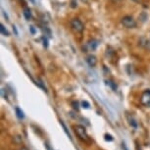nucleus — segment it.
Returning a JSON list of instances; mask_svg holds the SVG:
<instances>
[{
    "label": "nucleus",
    "instance_id": "ddd939ff",
    "mask_svg": "<svg viewBox=\"0 0 150 150\" xmlns=\"http://www.w3.org/2000/svg\"><path fill=\"white\" fill-rule=\"evenodd\" d=\"M106 84L111 87L113 90H117V86H116V83H114V81H106Z\"/></svg>",
    "mask_w": 150,
    "mask_h": 150
},
{
    "label": "nucleus",
    "instance_id": "4468645a",
    "mask_svg": "<svg viewBox=\"0 0 150 150\" xmlns=\"http://www.w3.org/2000/svg\"><path fill=\"white\" fill-rule=\"evenodd\" d=\"M71 105H72V107H73L74 109L77 110V111H78L79 109H80V106H79V102H78V101H73V102L71 103Z\"/></svg>",
    "mask_w": 150,
    "mask_h": 150
},
{
    "label": "nucleus",
    "instance_id": "423d86ee",
    "mask_svg": "<svg viewBox=\"0 0 150 150\" xmlns=\"http://www.w3.org/2000/svg\"><path fill=\"white\" fill-rule=\"evenodd\" d=\"M139 45L141 47H143L144 49H147V50H150V40L148 38H144V36H142L140 39H139Z\"/></svg>",
    "mask_w": 150,
    "mask_h": 150
},
{
    "label": "nucleus",
    "instance_id": "1a4fd4ad",
    "mask_svg": "<svg viewBox=\"0 0 150 150\" xmlns=\"http://www.w3.org/2000/svg\"><path fill=\"white\" fill-rule=\"evenodd\" d=\"M23 14H24L25 18H26L27 20H30V18H32V12H30V9L28 7H25L24 8V12H23Z\"/></svg>",
    "mask_w": 150,
    "mask_h": 150
},
{
    "label": "nucleus",
    "instance_id": "f8f14e48",
    "mask_svg": "<svg viewBox=\"0 0 150 150\" xmlns=\"http://www.w3.org/2000/svg\"><path fill=\"white\" fill-rule=\"evenodd\" d=\"M129 125H131L132 128H134V129L137 128V123L135 122V120L132 117H129Z\"/></svg>",
    "mask_w": 150,
    "mask_h": 150
},
{
    "label": "nucleus",
    "instance_id": "6e6552de",
    "mask_svg": "<svg viewBox=\"0 0 150 150\" xmlns=\"http://www.w3.org/2000/svg\"><path fill=\"white\" fill-rule=\"evenodd\" d=\"M15 112H16L17 118H18L19 120H23V119H25V114H24L23 110L20 108V107H16V108H15Z\"/></svg>",
    "mask_w": 150,
    "mask_h": 150
},
{
    "label": "nucleus",
    "instance_id": "6ab92c4d",
    "mask_svg": "<svg viewBox=\"0 0 150 150\" xmlns=\"http://www.w3.org/2000/svg\"><path fill=\"white\" fill-rule=\"evenodd\" d=\"M135 144H137V150H141V148H140V146H138V144H137V142H135Z\"/></svg>",
    "mask_w": 150,
    "mask_h": 150
},
{
    "label": "nucleus",
    "instance_id": "9d476101",
    "mask_svg": "<svg viewBox=\"0 0 150 150\" xmlns=\"http://www.w3.org/2000/svg\"><path fill=\"white\" fill-rule=\"evenodd\" d=\"M60 124H61V126L63 127V129H64V132H66V134L68 135V137H69L70 139L72 140V139H73V138H72V135H71V134H70V132H69V131H68V129H67L66 125L64 124V122H63V121H60Z\"/></svg>",
    "mask_w": 150,
    "mask_h": 150
},
{
    "label": "nucleus",
    "instance_id": "dca6fc26",
    "mask_svg": "<svg viewBox=\"0 0 150 150\" xmlns=\"http://www.w3.org/2000/svg\"><path fill=\"white\" fill-rule=\"evenodd\" d=\"M81 106H83V108H84V109H88L90 104L87 102V101H83V102H81Z\"/></svg>",
    "mask_w": 150,
    "mask_h": 150
},
{
    "label": "nucleus",
    "instance_id": "7ed1b4c3",
    "mask_svg": "<svg viewBox=\"0 0 150 150\" xmlns=\"http://www.w3.org/2000/svg\"><path fill=\"white\" fill-rule=\"evenodd\" d=\"M122 25L127 29H134L137 27V22L132 16H125L122 19Z\"/></svg>",
    "mask_w": 150,
    "mask_h": 150
},
{
    "label": "nucleus",
    "instance_id": "20e7f679",
    "mask_svg": "<svg viewBox=\"0 0 150 150\" xmlns=\"http://www.w3.org/2000/svg\"><path fill=\"white\" fill-rule=\"evenodd\" d=\"M141 103L144 106L150 107V89H147L143 92V94L141 95Z\"/></svg>",
    "mask_w": 150,
    "mask_h": 150
},
{
    "label": "nucleus",
    "instance_id": "0eeeda50",
    "mask_svg": "<svg viewBox=\"0 0 150 150\" xmlns=\"http://www.w3.org/2000/svg\"><path fill=\"white\" fill-rule=\"evenodd\" d=\"M86 46L89 50H95L96 47L98 46V41L96 39H90V40L87 41Z\"/></svg>",
    "mask_w": 150,
    "mask_h": 150
},
{
    "label": "nucleus",
    "instance_id": "2eb2a0df",
    "mask_svg": "<svg viewBox=\"0 0 150 150\" xmlns=\"http://www.w3.org/2000/svg\"><path fill=\"white\" fill-rule=\"evenodd\" d=\"M104 139H105L106 141H113L114 140V137H113L111 134H106L105 135H104Z\"/></svg>",
    "mask_w": 150,
    "mask_h": 150
},
{
    "label": "nucleus",
    "instance_id": "f257e3e1",
    "mask_svg": "<svg viewBox=\"0 0 150 150\" xmlns=\"http://www.w3.org/2000/svg\"><path fill=\"white\" fill-rule=\"evenodd\" d=\"M74 131H75L76 134L78 135V137L80 138L81 141L86 143H90L91 142V139L88 137L86 132V129L83 126H81V125H77V126H74Z\"/></svg>",
    "mask_w": 150,
    "mask_h": 150
},
{
    "label": "nucleus",
    "instance_id": "a211bd4d",
    "mask_svg": "<svg viewBox=\"0 0 150 150\" xmlns=\"http://www.w3.org/2000/svg\"><path fill=\"white\" fill-rule=\"evenodd\" d=\"M30 32H32V33H35V29H33V27H30Z\"/></svg>",
    "mask_w": 150,
    "mask_h": 150
},
{
    "label": "nucleus",
    "instance_id": "f3484780",
    "mask_svg": "<svg viewBox=\"0 0 150 150\" xmlns=\"http://www.w3.org/2000/svg\"><path fill=\"white\" fill-rule=\"evenodd\" d=\"M122 148H123V150H129V149H128V147H127L126 143H125V142L122 143Z\"/></svg>",
    "mask_w": 150,
    "mask_h": 150
},
{
    "label": "nucleus",
    "instance_id": "f03ea898",
    "mask_svg": "<svg viewBox=\"0 0 150 150\" xmlns=\"http://www.w3.org/2000/svg\"><path fill=\"white\" fill-rule=\"evenodd\" d=\"M71 28H72V30L74 32H76L78 33H83L84 30V26H83V22L78 18L73 19L72 21H71Z\"/></svg>",
    "mask_w": 150,
    "mask_h": 150
},
{
    "label": "nucleus",
    "instance_id": "9b49d317",
    "mask_svg": "<svg viewBox=\"0 0 150 150\" xmlns=\"http://www.w3.org/2000/svg\"><path fill=\"white\" fill-rule=\"evenodd\" d=\"M0 30H1V33H2L3 35H5V36H9V35H10L9 32H8L7 29H6V28H5L2 24L0 25Z\"/></svg>",
    "mask_w": 150,
    "mask_h": 150
},
{
    "label": "nucleus",
    "instance_id": "39448f33",
    "mask_svg": "<svg viewBox=\"0 0 150 150\" xmlns=\"http://www.w3.org/2000/svg\"><path fill=\"white\" fill-rule=\"evenodd\" d=\"M86 61L90 67H95L96 64H97V58H96L95 56L92 55V54L87 55L86 58Z\"/></svg>",
    "mask_w": 150,
    "mask_h": 150
},
{
    "label": "nucleus",
    "instance_id": "aec40b11",
    "mask_svg": "<svg viewBox=\"0 0 150 150\" xmlns=\"http://www.w3.org/2000/svg\"><path fill=\"white\" fill-rule=\"evenodd\" d=\"M20 150H29V149H28L27 147H22V148L20 149Z\"/></svg>",
    "mask_w": 150,
    "mask_h": 150
}]
</instances>
